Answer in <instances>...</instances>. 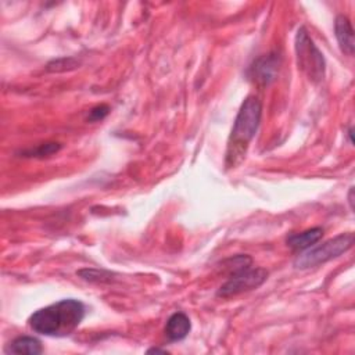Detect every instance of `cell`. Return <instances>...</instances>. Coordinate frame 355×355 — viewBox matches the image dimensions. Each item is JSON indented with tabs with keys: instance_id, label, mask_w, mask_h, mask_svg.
Listing matches in <instances>:
<instances>
[{
	"instance_id": "obj_1",
	"label": "cell",
	"mask_w": 355,
	"mask_h": 355,
	"mask_svg": "<svg viewBox=\"0 0 355 355\" xmlns=\"http://www.w3.org/2000/svg\"><path fill=\"white\" fill-rule=\"evenodd\" d=\"M85 305L75 298H65L37 309L29 318L33 331L49 337L69 336L83 320Z\"/></svg>"
},
{
	"instance_id": "obj_2",
	"label": "cell",
	"mask_w": 355,
	"mask_h": 355,
	"mask_svg": "<svg viewBox=\"0 0 355 355\" xmlns=\"http://www.w3.org/2000/svg\"><path fill=\"white\" fill-rule=\"evenodd\" d=\"M261 114H262V105L258 97L248 96L234 119L232 133L227 143V151H226V165L229 168L236 166L244 157L247 147L252 137L255 136L259 122H261Z\"/></svg>"
},
{
	"instance_id": "obj_3",
	"label": "cell",
	"mask_w": 355,
	"mask_h": 355,
	"mask_svg": "<svg viewBox=\"0 0 355 355\" xmlns=\"http://www.w3.org/2000/svg\"><path fill=\"white\" fill-rule=\"evenodd\" d=\"M233 262V273L219 287L218 297H232L244 291L259 287L268 277V272L262 268H251V258L247 255H237L230 259Z\"/></svg>"
},
{
	"instance_id": "obj_4",
	"label": "cell",
	"mask_w": 355,
	"mask_h": 355,
	"mask_svg": "<svg viewBox=\"0 0 355 355\" xmlns=\"http://www.w3.org/2000/svg\"><path fill=\"white\" fill-rule=\"evenodd\" d=\"M354 244V233H341L333 239L323 241L322 244L312 245L304 250L294 261V266L297 269H309L315 268L320 263H324L330 259L340 257L347 252Z\"/></svg>"
},
{
	"instance_id": "obj_5",
	"label": "cell",
	"mask_w": 355,
	"mask_h": 355,
	"mask_svg": "<svg viewBox=\"0 0 355 355\" xmlns=\"http://www.w3.org/2000/svg\"><path fill=\"white\" fill-rule=\"evenodd\" d=\"M295 54L298 68L312 82H320L324 78V58L322 51L309 37L305 28H300L295 35Z\"/></svg>"
},
{
	"instance_id": "obj_6",
	"label": "cell",
	"mask_w": 355,
	"mask_h": 355,
	"mask_svg": "<svg viewBox=\"0 0 355 355\" xmlns=\"http://www.w3.org/2000/svg\"><path fill=\"white\" fill-rule=\"evenodd\" d=\"M279 64L280 60L276 54L262 55L250 67V75L257 83L269 85L279 71Z\"/></svg>"
},
{
	"instance_id": "obj_7",
	"label": "cell",
	"mask_w": 355,
	"mask_h": 355,
	"mask_svg": "<svg viewBox=\"0 0 355 355\" xmlns=\"http://www.w3.org/2000/svg\"><path fill=\"white\" fill-rule=\"evenodd\" d=\"M334 32H336V39L340 44V49L343 53L347 55L354 54L355 43H354V29L349 22V19L345 15H337L336 22H334Z\"/></svg>"
},
{
	"instance_id": "obj_8",
	"label": "cell",
	"mask_w": 355,
	"mask_h": 355,
	"mask_svg": "<svg viewBox=\"0 0 355 355\" xmlns=\"http://www.w3.org/2000/svg\"><path fill=\"white\" fill-rule=\"evenodd\" d=\"M190 319L183 312H175L169 316L165 324V336L169 341H180L190 333Z\"/></svg>"
},
{
	"instance_id": "obj_9",
	"label": "cell",
	"mask_w": 355,
	"mask_h": 355,
	"mask_svg": "<svg viewBox=\"0 0 355 355\" xmlns=\"http://www.w3.org/2000/svg\"><path fill=\"white\" fill-rule=\"evenodd\" d=\"M323 236V229L322 227H312L308 229L302 233H294L287 237V245L291 247L293 250H306L316 244Z\"/></svg>"
},
{
	"instance_id": "obj_10",
	"label": "cell",
	"mask_w": 355,
	"mask_h": 355,
	"mask_svg": "<svg viewBox=\"0 0 355 355\" xmlns=\"http://www.w3.org/2000/svg\"><path fill=\"white\" fill-rule=\"evenodd\" d=\"M7 354H29V355H39L43 352L42 343L36 337L31 336H21L14 338L7 347Z\"/></svg>"
},
{
	"instance_id": "obj_11",
	"label": "cell",
	"mask_w": 355,
	"mask_h": 355,
	"mask_svg": "<svg viewBox=\"0 0 355 355\" xmlns=\"http://www.w3.org/2000/svg\"><path fill=\"white\" fill-rule=\"evenodd\" d=\"M60 144L58 143H43L39 147H36L35 150H26L24 151V157H49L54 153H57L60 150Z\"/></svg>"
},
{
	"instance_id": "obj_12",
	"label": "cell",
	"mask_w": 355,
	"mask_h": 355,
	"mask_svg": "<svg viewBox=\"0 0 355 355\" xmlns=\"http://www.w3.org/2000/svg\"><path fill=\"white\" fill-rule=\"evenodd\" d=\"M108 110L110 108L107 105H97L93 110H90L89 119L90 121H100V119H103L108 114Z\"/></svg>"
},
{
	"instance_id": "obj_13",
	"label": "cell",
	"mask_w": 355,
	"mask_h": 355,
	"mask_svg": "<svg viewBox=\"0 0 355 355\" xmlns=\"http://www.w3.org/2000/svg\"><path fill=\"white\" fill-rule=\"evenodd\" d=\"M348 202H349V208L354 209V187L349 189V193H348Z\"/></svg>"
},
{
	"instance_id": "obj_14",
	"label": "cell",
	"mask_w": 355,
	"mask_h": 355,
	"mask_svg": "<svg viewBox=\"0 0 355 355\" xmlns=\"http://www.w3.org/2000/svg\"><path fill=\"white\" fill-rule=\"evenodd\" d=\"M147 352H148V354H151V352H162V354H166V349H161V348H150Z\"/></svg>"
}]
</instances>
